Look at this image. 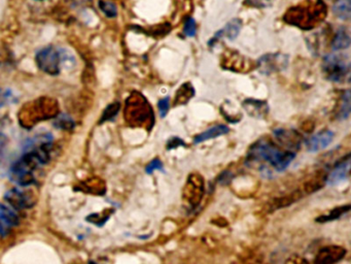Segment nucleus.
Instances as JSON below:
<instances>
[{
  "label": "nucleus",
  "instance_id": "obj_8",
  "mask_svg": "<svg viewBox=\"0 0 351 264\" xmlns=\"http://www.w3.org/2000/svg\"><path fill=\"white\" fill-rule=\"evenodd\" d=\"M204 194V180L198 173H192L183 190V199L193 207L197 206Z\"/></svg>",
  "mask_w": 351,
  "mask_h": 264
},
{
  "label": "nucleus",
  "instance_id": "obj_14",
  "mask_svg": "<svg viewBox=\"0 0 351 264\" xmlns=\"http://www.w3.org/2000/svg\"><path fill=\"white\" fill-rule=\"evenodd\" d=\"M349 168H350V155H347L345 159L341 160L340 162L336 164L335 168L332 169V171L328 174L326 179V184L332 186L346 180V178L348 177Z\"/></svg>",
  "mask_w": 351,
  "mask_h": 264
},
{
  "label": "nucleus",
  "instance_id": "obj_3",
  "mask_svg": "<svg viewBox=\"0 0 351 264\" xmlns=\"http://www.w3.org/2000/svg\"><path fill=\"white\" fill-rule=\"evenodd\" d=\"M59 115L58 102L49 97H42L23 105L19 113V122L25 128H30L42 121L56 118Z\"/></svg>",
  "mask_w": 351,
  "mask_h": 264
},
{
  "label": "nucleus",
  "instance_id": "obj_21",
  "mask_svg": "<svg viewBox=\"0 0 351 264\" xmlns=\"http://www.w3.org/2000/svg\"><path fill=\"white\" fill-rule=\"evenodd\" d=\"M332 12L340 20L347 21L351 16V0H336Z\"/></svg>",
  "mask_w": 351,
  "mask_h": 264
},
{
  "label": "nucleus",
  "instance_id": "obj_29",
  "mask_svg": "<svg viewBox=\"0 0 351 264\" xmlns=\"http://www.w3.org/2000/svg\"><path fill=\"white\" fill-rule=\"evenodd\" d=\"M158 108H159V113H160L161 118H165L170 109V98L169 97L162 98L158 102Z\"/></svg>",
  "mask_w": 351,
  "mask_h": 264
},
{
  "label": "nucleus",
  "instance_id": "obj_2",
  "mask_svg": "<svg viewBox=\"0 0 351 264\" xmlns=\"http://www.w3.org/2000/svg\"><path fill=\"white\" fill-rule=\"evenodd\" d=\"M292 151H280L271 142L260 139L248 151L247 162H268L277 171H283L294 159Z\"/></svg>",
  "mask_w": 351,
  "mask_h": 264
},
{
  "label": "nucleus",
  "instance_id": "obj_1",
  "mask_svg": "<svg viewBox=\"0 0 351 264\" xmlns=\"http://www.w3.org/2000/svg\"><path fill=\"white\" fill-rule=\"evenodd\" d=\"M327 9L322 0L306 2L297 7L290 8L283 17V20L304 30H311L318 26L326 17Z\"/></svg>",
  "mask_w": 351,
  "mask_h": 264
},
{
  "label": "nucleus",
  "instance_id": "obj_7",
  "mask_svg": "<svg viewBox=\"0 0 351 264\" xmlns=\"http://www.w3.org/2000/svg\"><path fill=\"white\" fill-rule=\"evenodd\" d=\"M288 65V56L281 53L274 54H266L262 56L257 63L256 67L260 73L264 75H271L274 73H278L284 71Z\"/></svg>",
  "mask_w": 351,
  "mask_h": 264
},
{
  "label": "nucleus",
  "instance_id": "obj_20",
  "mask_svg": "<svg viewBox=\"0 0 351 264\" xmlns=\"http://www.w3.org/2000/svg\"><path fill=\"white\" fill-rule=\"evenodd\" d=\"M195 95V89L193 85L188 82L182 84L175 94L174 105H184L187 104Z\"/></svg>",
  "mask_w": 351,
  "mask_h": 264
},
{
  "label": "nucleus",
  "instance_id": "obj_4",
  "mask_svg": "<svg viewBox=\"0 0 351 264\" xmlns=\"http://www.w3.org/2000/svg\"><path fill=\"white\" fill-rule=\"evenodd\" d=\"M125 120L134 127H147L149 129L155 123L154 111L146 98L139 92H133L126 100Z\"/></svg>",
  "mask_w": 351,
  "mask_h": 264
},
{
  "label": "nucleus",
  "instance_id": "obj_18",
  "mask_svg": "<svg viewBox=\"0 0 351 264\" xmlns=\"http://www.w3.org/2000/svg\"><path fill=\"white\" fill-rule=\"evenodd\" d=\"M230 129L228 126L226 125H216V126H213L207 130H205L204 132L200 133L199 135L195 136L194 138V144L198 145V144H201L205 140H208V139H212V138H216L218 136H221V135H225L227 133H229Z\"/></svg>",
  "mask_w": 351,
  "mask_h": 264
},
{
  "label": "nucleus",
  "instance_id": "obj_24",
  "mask_svg": "<svg viewBox=\"0 0 351 264\" xmlns=\"http://www.w3.org/2000/svg\"><path fill=\"white\" fill-rule=\"evenodd\" d=\"M227 108L223 104L220 108V112L224 115V117L231 123H238L241 120V113H232V110L234 105L230 101H226Z\"/></svg>",
  "mask_w": 351,
  "mask_h": 264
},
{
  "label": "nucleus",
  "instance_id": "obj_25",
  "mask_svg": "<svg viewBox=\"0 0 351 264\" xmlns=\"http://www.w3.org/2000/svg\"><path fill=\"white\" fill-rule=\"evenodd\" d=\"M54 126L63 130H71L75 127V122L69 116L62 114L55 118Z\"/></svg>",
  "mask_w": 351,
  "mask_h": 264
},
{
  "label": "nucleus",
  "instance_id": "obj_23",
  "mask_svg": "<svg viewBox=\"0 0 351 264\" xmlns=\"http://www.w3.org/2000/svg\"><path fill=\"white\" fill-rule=\"evenodd\" d=\"M350 209V205H343V206H338L336 208H334L332 210H330L327 215H322L321 217L317 218L316 221L320 222V223H325V222H329V221H334L339 219L342 215H344L345 213L349 212Z\"/></svg>",
  "mask_w": 351,
  "mask_h": 264
},
{
  "label": "nucleus",
  "instance_id": "obj_17",
  "mask_svg": "<svg viewBox=\"0 0 351 264\" xmlns=\"http://www.w3.org/2000/svg\"><path fill=\"white\" fill-rule=\"evenodd\" d=\"M19 222L18 215L11 207L0 203V232L6 230V226H16Z\"/></svg>",
  "mask_w": 351,
  "mask_h": 264
},
{
  "label": "nucleus",
  "instance_id": "obj_12",
  "mask_svg": "<svg viewBox=\"0 0 351 264\" xmlns=\"http://www.w3.org/2000/svg\"><path fill=\"white\" fill-rule=\"evenodd\" d=\"M241 28H242V21L238 18L232 19L226 24V26L223 29H220L214 34V37L209 41V46H212L214 43L218 42L223 38L228 39L230 41L236 40L240 33Z\"/></svg>",
  "mask_w": 351,
  "mask_h": 264
},
{
  "label": "nucleus",
  "instance_id": "obj_27",
  "mask_svg": "<svg viewBox=\"0 0 351 264\" xmlns=\"http://www.w3.org/2000/svg\"><path fill=\"white\" fill-rule=\"evenodd\" d=\"M120 108H121V105H120L119 102H115V103L109 104V105L106 108V110L103 112L102 117H101V120H100L99 123L102 124L103 122H106V121H109V120L114 119V118L117 116V114L119 113Z\"/></svg>",
  "mask_w": 351,
  "mask_h": 264
},
{
  "label": "nucleus",
  "instance_id": "obj_10",
  "mask_svg": "<svg viewBox=\"0 0 351 264\" xmlns=\"http://www.w3.org/2000/svg\"><path fill=\"white\" fill-rule=\"evenodd\" d=\"M223 65L225 68L237 73H247L251 69L250 61L234 51H228L223 58Z\"/></svg>",
  "mask_w": 351,
  "mask_h": 264
},
{
  "label": "nucleus",
  "instance_id": "obj_28",
  "mask_svg": "<svg viewBox=\"0 0 351 264\" xmlns=\"http://www.w3.org/2000/svg\"><path fill=\"white\" fill-rule=\"evenodd\" d=\"M196 31H197L196 21L192 17H189L184 23L183 34L188 38H194L196 36Z\"/></svg>",
  "mask_w": 351,
  "mask_h": 264
},
{
  "label": "nucleus",
  "instance_id": "obj_6",
  "mask_svg": "<svg viewBox=\"0 0 351 264\" xmlns=\"http://www.w3.org/2000/svg\"><path fill=\"white\" fill-rule=\"evenodd\" d=\"M35 61L40 69H42L44 73L51 76L59 75L61 65L60 55L59 51L55 50L53 47H48L41 50L36 54Z\"/></svg>",
  "mask_w": 351,
  "mask_h": 264
},
{
  "label": "nucleus",
  "instance_id": "obj_9",
  "mask_svg": "<svg viewBox=\"0 0 351 264\" xmlns=\"http://www.w3.org/2000/svg\"><path fill=\"white\" fill-rule=\"evenodd\" d=\"M5 198L8 203L16 209L30 208L35 202V198L32 193L23 191L21 189H13L8 191L5 195Z\"/></svg>",
  "mask_w": 351,
  "mask_h": 264
},
{
  "label": "nucleus",
  "instance_id": "obj_34",
  "mask_svg": "<svg viewBox=\"0 0 351 264\" xmlns=\"http://www.w3.org/2000/svg\"><path fill=\"white\" fill-rule=\"evenodd\" d=\"M286 264H308L307 261L303 258H300L298 256H294V257H291L288 259V261L286 262Z\"/></svg>",
  "mask_w": 351,
  "mask_h": 264
},
{
  "label": "nucleus",
  "instance_id": "obj_19",
  "mask_svg": "<svg viewBox=\"0 0 351 264\" xmlns=\"http://www.w3.org/2000/svg\"><path fill=\"white\" fill-rule=\"evenodd\" d=\"M351 43L350 34L347 28L341 27L338 29L336 32L334 40L331 42V49L334 51H341V50H346L349 48Z\"/></svg>",
  "mask_w": 351,
  "mask_h": 264
},
{
  "label": "nucleus",
  "instance_id": "obj_15",
  "mask_svg": "<svg viewBox=\"0 0 351 264\" xmlns=\"http://www.w3.org/2000/svg\"><path fill=\"white\" fill-rule=\"evenodd\" d=\"M242 105L246 113L252 118L263 119L269 113V105L264 100L248 98L242 102Z\"/></svg>",
  "mask_w": 351,
  "mask_h": 264
},
{
  "label": "nucleus",
  "instance_id": "obj_13",
  "mask_svg": "<svg viewBox=\"0 0 351 264\" xmlns=\"http://www.w3.org/2000/svg\"><path fill=\"white\" fill-rule=\"evenodd\" d=\"M334 136L335 134L331 130L320 131L319 133L313 135L307 140L306 146H307L308 151L315 153V152H318L320 150L327 148L331 144Z\"/></svg>",
  "mask_w": 351,
  "mask_h": 264
},
{
  "label": "nucleus",
  "instance_id": "obj_11",
  "mask_svg": "<svg viewBox=\"0 0 351 264\" xmlns=\"http://www.w3.org/2000/svg\"><path fill=\"white\" fill-rule=\"evenodd\" d=\"M346 254V250L339 245H329L322 248L314 259L313 264H335L342 260Z\"/></svg>",
  "mask_w": 351,
  "mask_h": 264
},
{
  "label": "nucleus",
  "instance_id": "obj_26",
  "mask_svg": "<svg viewBox=\"0 0 351 264\" xmlns=\"http://www.w3.org/2000/svg\"><path fill=\"white\" fill-rule=\"evenodd\" d=\"M99 8L103 12V14L108 18H115L118 15V10L115 4L110 2H105V0H100Z\"/></svg>",
  "mask_w": 351,
  "mask_h": 264
},
{
  "label": "nucleus",
  "instance_id": "obj_32",
  "mask_svg": "<svg viewBox=\"0 0 351 264\" xmlns=\"http://www.w3.org/2000/svg\"><path fill=\"white\" fill-rule=\"evenodd\" d=\"M161 169H163V163H162V161L160 160V159H155V160H153L151 163H149L147 164V166H146V168H145V171L149 173V174H151V173H153L155 170H161Z\"/></svg>",
  "mask_w": 351,
  "mask_h": 264
},
{
  "label": "nucleus",
  "instance_id": "obj_16",
  "mask_svg": "<svg viewBox=\"0 0 351 264\" xmlns=\"http://www.w3.org/2000/svg\"><path fill=\"white\" fill-rule=\"evenodd\" d=\"M275 138L283 146L288 148V151L291 149H298L301 144V137L295 131L286 130V129H277L274 131Z\"/></svg>",
  "mask_w": 351,
  "mask_h": 264
},
{
  "label": "nucleus",
  "instance_id": "obj_31",
  "mask_svg": "<svg viewBox=\"0 0 351 264\" xmlns=\"http://www.w3.org/2000/svg\"><path fill=\"white\" fill-rule=\"evenodd\" d=\"M14 98L13 93L11 90H4L0 89V108L4 107L5 104L11 102V100Z\"/></svg>",
  "mask_w": 351,
  "mask_h": 264
},
{
  "label": "nucleus",
  "instance_id": "obj_30",
  "mask_svg": "<svg viewBox=\"0 0 351 264\" xmlns=\"http://www.w3.org/2000/svg\"><path fill=\"white\" fill-rule=\"evenodd\" d=\"M274 2L275 0H246V4L254 8L265 9V8L271 7Z\"/></svg>",
  "mask_w": 351,
  "mask_h": 264
},
{
  "label": "nucleus",
  "instance_id": "obj_22",
  "mask_svg": "<svg viewBox=\"0 0 351 264\" xmlns=\"http://www.w3.org/2000/svg\"><path fill=\"white\" fill-rule=\"evenodd\" d=\"M350 91L346 90L345 93L342 96V102H341V107L339 109V112L337 114V118L339 120H346L349 115H350V111H351V103H350Z\"/></svg>",
  "mask_w": 351,
  "mask_h": 264
},
{
  "label": "nucleus",
  "instance_id": "obj_5",
  "mask_svg": "<svg viewBox=\"0 0 351 264\" xmlns=\"http://www.w3.org/2000/svg\"><path fill=\"white\" fill-rule=\"evenodd\" d=\"M322 69L327 80L334 83H341L349 77L350 63L346 56L327 54L322 60Z\"/></svg>",
  "mask_w": 351,
  "mask_h": 264
},
{
  "label": "nucleus",
  "instance_id": "obj_33",
  "mask_svg": "<svg viewBox=\"0 0 351 264\" xmlns=\"http://www.w3.org/2000/svg\"><path fill=\"white\" fill-rule=\"evenodd\" d=\"M179 146H186L183 140L178 138V137H173L171 139L168 140L167 143V150H172V149H176Z\"/></svg>",
  "mask_w": 351,
  "mask_h": 264
}]
</instances>
